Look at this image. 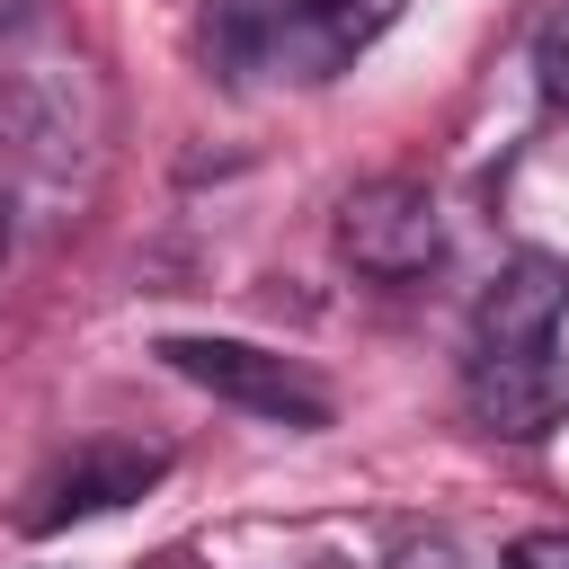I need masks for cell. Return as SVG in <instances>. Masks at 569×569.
Returning a JSON list of instances; mask_svg holds the SVG:
<instances>
[{
    "label": "cell",
    "mask_w": 569,
    "mask_h": 569,
    "mask_svg": "<svg viewBox=\"0 0 569 569\" xmlns=\"http://www.w3.org/2000/svg\"><path fill=\"white\" fill-rule=\"evenodd\" d=\"M560 320H569V258H516L480 293L471 338H480V356H516V347H551Z\"/></svg>",
    "instance_id": "5b68a950"
},
{
    "label": "cell",
    "mask_w": 569,
    "mask_h": 569,
    "mask_svg": "<svg viewBox=\"0 0 569 569\" xmlns=\"http://www.w3.org/2000/svg\"><path fill=\"white\" fill-rule=\"evenodd\" d=\"M569 409V356L551 347H516V356H471V418L498 436H542Z\"/></svg>",
    "instance_id": "277c9868"
},
{
    "label": "cell",
    "mask_w": 569,
    "mask_h": 569,
    "mask_svg": "<svg viewBox=\"0 0 569 569\" xmlns=\"http://www.w3.org/2000/svg\"><path fill=\"white\" fill-rule=\"evenodd\" d=\"M160 356H169L187 382H204L213 400L249 409V418H276V427H329V391H320L302 365H284V356H267V347H249V338H169Z\"/></svg>",
    "instance_id": "7a4b0ae2"
},
{
    "label": "cell",
    "mask_w": 569,
    "mask_h": 569,
    "mask_svg": "<svg viewBox=\"0 0 569 569\" xmlns=\"http://www.w3.org/2000/svg\"><path fill=\"white\" fill-rule=\"evenodd\" d=\"M338 249L365 267V276H427L445 258V222H436V196L418 178H373L347 196L338 213Z\"/></svg>",
    "instance_id": "3957f363"
},
{
    "label": "cell",
    "mask_w": 569,
    "mask_h": 569,
    "mask_svg": "<svg viewBox=\"0 0 569 569\" xmlns=\"http://www.w3.org/2000/svg\"><path fill=\"white\" fill-rule=\"evenodd\" d=\"M391 569H498L489 551H471L462 533H418V542H400L391 551Z\"/></svg>",
    "instance_id": "52a82bcc"
},
{
    "label": "cell",
    "mask_w": 569,
    "mask_h": 569,
    "mask_svg": "<svg viewBox=\"0 0 569 569\" xmlns=\"http://www.w3.org/2000/svg\"><path fill=\"white\" fill-rule=\"evenodd\" d=\"M160 471H169V462H160V453H142V445H80V453L36 489L27 525H36V533H53V525H71V516H107V507L142 498Z\"/></svg>",
    "instance_id": "8992f818"
},
{
    "label": "cell",
    "mask_w": 569,
    "mask_h": 569,
    "mask_svg": "<svg viewBox=\"0 0 569 569\" xmlns=\"http://www.w3.org/2000/svg\"><path fill=\"white\" fill-rule=\"evenodd\" d=\"M400 0H222V62L231 71H284V80H329L356 62Z\"/></svg>",
    "instance_id": "6da1fadb"
},
{
    "label": "cell",
    "mask_w": 569,
    "mask_h": 569,
    "mask_svg": "<svg viewBox=\"0 0 569 569\" xmlns=\"http://www.w3.org/2000/svg\"><path fill=\"white\" fill-rule=\"evenodd\" d=\"M0 258H9V196H0Z\"/></svg>",
    "instance_id": "30bf717a"
},
{
    "label": "cell",
    "mask_w": 569,
    "mask_h": 569,
    "mask_svg": "<svg viewBox=\"0 0 569 569\" xmlns=\"http://www.w3.org/2000/svg\"><path fill=\"white\" fill-rule=\"evenodd\" d=\"M498 569H569V533H516Z\"/></svg>",
    "instance_id": "9c48e42d"
},
{
    "label": "cell",
    "mask_w": 569,
    "mask_h": 569,
    "mask_svg": "<svg viewBox=\"0 0 569 569\" xmlns=\"http://www.w3.org/2000/svg\"><path fill=\"white\" fill-rule=\"evenodd\" d=\"M533 71H542V89L569 107V9H560V18H542V36H533Z\"/></svg>",
    "instance_id": "ba28073f"
}]
</instances>
